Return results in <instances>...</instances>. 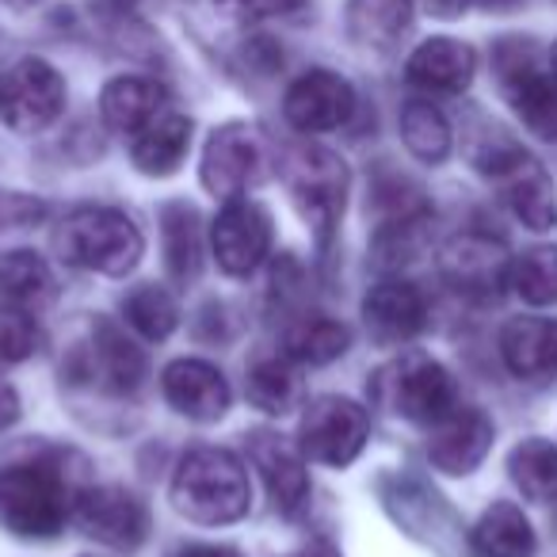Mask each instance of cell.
I'll return each mask as SVG.
<instances>
[{"label": "cell", "mask_w": 557, "mask_h": 557, "mask_svg": "<svg viewBox=\"0 0 557 557\" xmlns=\"http://www.w3.org/2000/svg\"><path fill=\"white\" fill-rule=\"evenodd\" d=\"M58 248L73 268L100 271V275H126L138 268L146 252V237L115 207H77L58 230Z\"/></svg>", "instance_id": "3"}, {"label": "cell", "mask_w": 557, "mask_h": 557, "mask_svg": "<svg viewBox=\"0 0 557 557\" xmlns=\"http://www.w3.org/2000/svg\"><path fill=\"white\" fill-rule=\"evenodd\" d=\"M424 4H428V12L440 20H458L470 9V0H424Z\"/></svg>", "instance_id": "38"}, {"label": "cell", "mask_w": 557, "mask_h": 557, "mask_svg": "<svg viewBox=\"0 0 557 557\" xmlns=\"http://www.w3.org/2000/svg\"><path fill=\"white\" fill-rule=\"evenodd\" d=\"M54 271H50V263L42 256L27 252V248L0 256V302L39 313L42 306L54 302Z\"/></svg>", "instance_id": "24"}, {"label": "cell", "mask_w": 557, "mask_h": 557, "mask_svg": "<svg viewBox=\"0 0 557 557\" xmlns=\"http://www.w3.org/2000/svg\"><path fill=\"white\" fill-rule=\"evenodd\" d=\"M92 374L115 394H131L146 379V356L134 348V341L111 321H96L92 325Z\"/></svg>", "instance_id": "23"}, {"label": "cell", "mask_w": 557, "mask_h": 557, "mask_svg": "<svg viewBox=\"0 0 557 557\" xmlns=\"http://www.w3.org/2000/svg\"><path fill=\"white\" fill-rule=\"evenodd\" d=\"M473 549L481 557H531L534 554V531L523 508L508 500H496L473 527Z\"/></svg>", "instance_id": "26"}, {"label": "cell", "mask_w": 557, "mask_h": 557, "mask_svg": "<svg viewBox=\"0 0 557 557\" xmlns=\"http://www.w3.org/2000/svg\"><path fill=\"white\" fill-rule=\"evenodd\" d=\"M508 283L527 306H554L557 302V248L534 245L511 263Z\"/></svg>", "instance_id": "32"}, {"label": "cell", "mask_w": 557, "mask_h": 557, "mask_svg": "<svg viewBox=\"0 0 557 557\" xmlns=\"http://www.w3.org/2000/svg\"><path fill=\"white\" fill-rule=\"evenodd\" d=\"M248 401L263 412H283L298 409L302 405V379L287 359H260V363L248 371Z\"/></svg>", "instance_id": "29"}, {"label": "cell", "mask_w": 557, "mask_h": 557, "mask_svg": "<svg viewBox=\"0 0 557 557\" xmlns=\"http://www.w3.org/2000/svg\"><path fill=\"white\" fill-rule=\"evenodd\" d=\"M549 65H554V73H557V47H554V54H549Z\"/></svg>", "instance_id": "41"}, {"label": "cell", "mask_w": 557, "mask_h": 557, "mask_svg": "<svg viewBox=\"0 0 557 557\" xmlns=\"http://www.w3.org/2000/svg\"><path fill=\"white\" fill-rule=\"evenodd\" d=\"M488 447H493V420L481 409L455 405L447 417L432 424L428 458H432L435 470L450 473V478H462V473H473L485 462Z\"/></svg>", "instance_id": "15"}, {"label": "cell", "mask_w": 557, "mask_h": 557, "mask_svg": "<svg viewBox=\"0 0 557 557\" xmlns=\"http://www.w3.org/2000/svg\"><path fill=\"white\" fill-rule=\"evenodd\" d=\"M508 271V248L488 233H458L440 252V275L466 298H496Z\"/></svg>", "instance_id": "11"}, {"label": "cell", "mask_w": 557, "mask_h": 557, "mask_svg": "<svg viewBox=\"0 0 557 557\" xmlns=\"http://www.w3.org/2000/svg\"><path fill=\"white\" fill-rule=\"evenodd\" d=\"M210 240H214V256L225 275H252L271 248L268 210L260 202L245 199V195L225 199V207L214 218Z\"/></svg>", "instance_id": "12"}, {"label": "cell", "mask_w": 557, "mask_h": 557, "mask_svg": "<svg viewBox=\"0 0 557 557\" xmlns=\"http://www.w3.org/2000/svg\"><path fill=\"white\" fill-rule=\"evenodd\" d=\"M252 466L260 470L271 500L278 511L295 516L310 496V473H306V455L283 435L260 432L252 435Z\"/></svg>", "instance_id": "18"}, {"label": "cell", "mask_w": 557, "mask_h": 557, "mask_svg": "<svg viewBox=\"0 0 557 557\" xmlns=\"http://www.w3.org/2000/svg\"><path fill=\"white\" fill-rule=\"evenodd\" d=\"M218 4L240 20H275L302 9V0H218Z\"/></svg>", "instance_id": "35"}, {"label": "cell", "mask_w": 557, "mask_h": 557, "mask_svg": "<svg viewBox=\"0 0 557 557\" xmlns=\"http://www.w3.org/2000/svg\"><path fill=\"white\" fill-rule=\"evenodd\" d=\"M508 470L527 500H557V447L549 440H523L508 455Z\"/></svg>", "instance_id": "28"}, {"label": "cell", "mask_w": 557, "mask_h": 557, "mask_svg": "<svg viewBox=\"0 0 557 557\" xmlns=\"http://www.w3.org/2000/svg\"><path fill=\"white\" fill-rule=\"evenodd\" d=\"M20 420V397L9 382H0V432H9Z\"/></svg>", "instance_id": "36"}, {"label": "cell", "mask_w": 557, "mask_h": 557, "mask_svg": "<svg viewBox=\"0 0 557 557\" xmlns=\"http://www.w3.org/2000/svg\"><path fill=\"white\" fill-rule=\"evenodd\" d=\"M172 557H240L233 546H214V542H195V546L176 549Z\"/></svg>", "instance_id": "37"}, {"label": "cell", "mask_w": 557, "mask_h": 557, "mask_svg": "<svg viewBox=\"0 0 557 557\" xmlns=\"http://www.w3.org/2000/svg\"><path fill=\"white\" fill-rule=\"evenodd\" d=\"M401 141L412 157L428 164H440L450 153V123L443 111L428 100H409L401 111Z\"/></svg>", "instance_id": "30"}, {"label": "cell", "mask_w": 557, "mask_h": 557, "mask_svg": "<svg viewBox=\"0 0 557 557\" xmlns=\"http://www.w3.org/2000/svg\"><path fill=\"white\" fill-rule=\"evenodd\" d=\"M73 519L81 523V531L111 549H138L149 531L146 504L119 485L81 488L73 500Z\"/></svg>", "instance_id": "10"}, {"label": "cell", "mask_w": 557, "mask_h": 557, "mask_svg": "<svg viewBox=\"0 0 557 557\" xmlns=\"http://www.w3.org/2000/svg\"><path fill=\"white\" fill-rule=\"evenodd\" d=\"M169 111V92L149 77H115L100 96V115L115 134H138Z\"/></svg>", "instance_id": "21"}, {"label": "cell", "mask_w": 557, "mask_h": 557, "mask_svg": "<svg viewBox=\"0 0 557 557\" xmlns=\"http://www.w3.org/2000/svg\"><path fill=\"white\" fill-rule=\"evenodd\" d=\"M348 325L333 318H310L287 333V356L298 359V363H333L348 351Z\"/></svg>", "instance_id": "33"}, {"label": "cell", "mask_w": 557, "mask_h": 557, "mask_svg": "<svg viewBox=\"0 0 557 557\" xmlns=\"http://www.w3.org/2000/svg\"><path fill=\"white\" fill-rule=\"evenodd\" d=\"M287 184L302 218L325 245L341 225L344 199H348V164L325 146H298L287 157Z\"/></svg>", "instance_id": "5"}, {"label": "cell", "mask_w": 557, "mask_h": 557, "mask_svg": "<svg viewBox=\"0 0 557 557\" xmlns=\"http://www.w3.org/2000/svg\"><path fill=\"white\" fill-rule=\"evenodd\" d=\"M356 111V88L329 70H310L287 88L283 96V115L295 131L325 134L344 126Z\"/></svg>", "instance_id": "13"}, {"label": "cell", "mask_w": 557, "mask_h": 557, "mask_svg": "<svg viewBox=\"0 0 557 557\" xmlns=\"http://www.w3.org/2000/svg\"><path fill=\"white\" fill-rule=\"evenodd\" d=\"M473 73H478V54H473L470 42H458V39H428L405 62L409 85L443 96L466 92Z\"/></svg>", "instance_id": "19"}, {"label": "cell", "mask_w": 557, "mask_h": 557, "mask_svg": "<svg viewBox=\"0 0 557 557\" xmlns=\"http://www.w3.org/2000/svg\"><path fill=\"white\" fill-rule=\"evenodd\" d=\"M481 4H485V9H516V4H523V0H481Z\"/></svg>", "instance_id": "40"}, {"label": "cell", "mask_w": 557, "mask_h": 557, "mask_svg": "<svg viewBox=\"0 0 557 557\" xmlns=\"http://www.w3.org/2000/svg\"><path fill=\"white\" fill-rule=\"evenodd\" d=\"M164 401L187 420H222L230 412V382L207 359H176V363L164 367L161 374Z\"/></svg>", "instance_id": "16"}, {"label": "cell", "mask_w": 557, "mask_h": 557, "mask_svg": "<svg viewBox=\"0 0 557 557\" xmlns=\"http://www.w3.org/2000/svg\"><path fill=\"white\" fill-rule=\"evenodd\" d=\"M123 318H126V325L146 336V341H164V336H172V329L180 325L176 298L164 287H157V283H141V287H134L131 295H126Z\"/></svg>", "instance_id": "31"}, {"label": "cell", "mask_w": 557, "mask_h": 557, "mask_svg": "<svg viewBox=\"0 0 557 557\" xmlns=\"http://www.w3.org/2000/svg\"><path fill=\"white\" fill-rule=\"evenodd\" d=\"M268 176L263 134L248 123H225L202 149V187L218 199H237Z\"/></svg>", "instance_id": "9"}, {"label": "cell", "mask_w": 557, "mask_h": 557, "mask_svg": "<svg viewBox=\"0 0 557 557\" xmlns=\"http://www.w3.org/2000/svg\"><path fill=\"white\" fill-rule=\"evenodd\" d=\"M298 557H341V554H336V549L329 546V542H310V546H306Z\"/></svg>", "instance_id": "39"}, {"label": "cell", "mask_w": 557, "mask_h": 557, "mask_svg": "<svg viewBox=\"0 0 557 557\" xmlns=\"http://www.w3.org/2000/svg\"><path fill=\"white\" fill-rule=\"evenodd\" d=\"M389 379V405L401 412L405 420L417 424H435L458 405L455 379L447 374V367L435 363L428 356H405L394 367Z\"/></svg>", "instance_id": "14"}, {"label": "cell", "mask_w": 557, "mask_h": 557, "mask_svg": "<svg viewBox=\"0 0 557 557\" xmlns=\"http://www.w3.org/2000/svg\"><path fill=\"white\" fill-rule=\"evenodd\" d=\"M39 348V325L27 310L0 306V363H24Z\"/></svg>", "instance_id": "34"}, {"label": "cell", "mask_w": 557, "mask_h": 557, "mask_svg": "<svg viewBox=\"0 0 557 557\" xmlns=\"http://www.w3.org/2000/svg\"><path fill=\"white\" fill-rule=\"evenodd\" d=\"M187 146H191V119L164 111L146 131L134 134L131 157L138 164V172H146V176H172L184 164Z\"/></svg>", "instance_id": "22"}, {"label": "cell", "mask_w": 557, "mask_h": 557, "mask_svg": "<svg viewBox=\"0 0 557 557\" xmlns=\"http://www.w3.org/2000/svg\"><path fill=\"white\" fill-rule=\"evenodd\" d=\"M478 169L496 184L500 199L508 202V210L531 230H554L557 222V187L554 176L534 161L531 153H523L511 141H496L485 153H478Z\"/></svg>", "instance_id": "4"}, {"label": "cell", "mask_w": 557, "mask_h": 557, "mask_svg": "<svg viewBox=\"0 0 557 557\" xmlns=\"http://www.w3.org/2000/svg\"><path fill=\"white\" fill-rule=\"evenodd\" d=\"M65 111V81L42 58H20L0 77V119L16 134H39Z\"/></svg>", "instance_id": "8"}, {"label": "cell", "mask_w": 557, "mask_h": 557, "mask_svg": "<svg viewBox=\"0 0 557 557\" xmlns=\"http://www.w3.org/2000/svg\"><path fill=\"white\" fill-rule=\"evenodd\" d=\"M363 321L367 333L379 344H409L424 329L428 302L412 283L386 278V283L371 287V295L363 298Z\"/></svg>", "instance_id": "17"}, {"label": "cell", "mask_w": 557, "mask_h": 557, "mask_svg": "<svg viewBox=\"0 0 557 557\" xmlns=\"http://www.w3.org/2000/svg\"><path fill=\"white\" fill-rule=\"evenodd\" d=\"M161 237H164V268L176 283H191L202 263V230L199 214L187 202L161 207Z\"/></svg>", "instance_id": "27"}, {"label": "cell", "mask_w": 557, "mask_h": 557, "mask_svg": "<svg viewBox=\"0 0 557 557\" xmlns=\"http://www.w3.org/2000/svg\"><path fill=\"white\" fill-rule=\"evenodd\" d=\"M371 435V417L363 405L351 397H313L302 412V428H298V447L310 462L321 466H348L359 458Z\"/></svg>", "instance_id": "7"}, {"label": "cell", "mask_w": 557, "mask_h": 557, "mask_svg": "<svg viewBox=\"0 0 557 557\" xmlns=\"http://www.w3.org/2000/svg\"><path fill=\"white\" fill-rule=\"evenodd\" d=\"M412 24V0H348V35L367 50H389Z\"/></svg>", "instance_id": "25"}, {"label": "cell", "mask_w": 557, "mask_h": 557, "mask_svg": "<svg viewBox=\"0 0 557 557\" xmlns=\"http://www.w3.org/2000/svg\"><path fill=\"white\" fill-rule=\"evenodd\" d=\"M500 359L516 379L546 382L557 374V321L511 318L500 329Z\"/></svg>", "instance_id": "20"}, {"label": "cell", "mask_w": 557, "mask_h": 557, "mask_svg": "<svg viewBox=\"0 0 557 557\" xmlns=\"http://www.w3.org/2000/svg\"><path fill=\"white\" fill-rule=\"evenodd\" d=\"M252 488L237 455L222 447H199L180 458L172 473V508L202 527L233 523L248 511Z\"/></svg>", "instance_id": "1"}, {"label": "cell", "mask_w": 557, "mask_h": 557, "mask_svg": "<svg viewBox=\"0 0 557 557\" xmlns=\"http://www.w3.org/2000/svg\"><path fill=\"white\" fill-rule=\"evenodd\" d=\"M70 473L58 462L0 466V531L16 539H54L73 516Z\"/></svg>", "instance_id": "2"}, {"label": "cell", "mask_w": 557, "mask_h": 557, "mask_svg": "<svg viewBox=\"0 0 557 557\" xmlns=\"http://www.w3.org/2000/svg\"><path fill=\"white\" fill-rule=\"evenodd\" d=\"M496 77H500L504 100L511 103L523 126L542 141H557V73L546 70L523 42H504L496 50Z\"/></svg>", "instance_id": "6"}]
</instances>
